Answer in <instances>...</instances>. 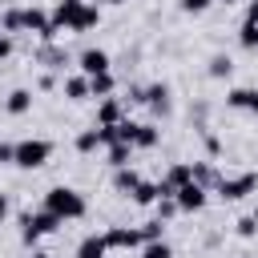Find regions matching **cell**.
I'll return each mask as SVG.
<instances>
[{
    "label": "cell",
    "mask_w": 258,
    "mask_h": 258,
    "mask_svg": "<svg viewBox=\"0 0 258 258\" xmlns=\"http://www.w3.org/2000/svg\"><path fill=\"white\" fill-rule=\"evenodd\" d=\"M238 44H242L246 52H254V48H258V24L242 20V28H238Z\"/></svg>",
    "instance_id": "d4e9b609"
},
{
    "label": "cell",
    "mask_w": 258,
    "mask_h": 258,
    "mask_svg": "<svg viewBox=\"0 0 258 258\" xmlns=\"http://www.w3.org/2000/svg\"><path fill=\"white\" fill-rule=\"evenodd\" d=\"M16 161V145L12 141H0V165H12Z\"/></svg>",
    "instance_id": "d6a6232c"
},
{
    "label": "cell",
    "mask_w": 258,
    "mask_h": 258,
    "mask_svg": "<svg viewBox=\"0 0 258 258\" xmlns=\"http://www.w3.org/2000/svg\"><path fill=\"white\" fill-rule=\"evenodd\" d=\"M137 258H173V250H169V242H165V238H157V242H145Z\"/></svg>",
    "instance_id": "484cf974"
},
{
    "label": "cell",
    "mask_w": 258,
    "mask_h": 258,
    "mask_svg": "<svg viewBox=\"0 0 258 258\" xmlns=\"http://www.w3.org/2000/svg\"><path fill=\"white\" fill-rule=\"evenodd\" d=\"M177 206H181V214H198V210H206V202H210V189L206 185H198V181H185L177 194Z\"/></svg>",
    "instance_id": "277c9868"
},
{
    "label": "cell",
    "mask_w": 258,
    "mask_h": 258,
    "mask_svg": "<svg viewBox=\"0 0 258 258\" xmlns=\"http://www.w3.org/2000/svg\"><path fill=\"white\" fill-rule=\"evenodd\" d=\"M121 101H129V105H145V89H141V85H129V97H121Z\"/></svg>",
    "instance_id": "836d02e7"
},
{
    "label": "cell",
    "mask_w": 258,
    "mask_h": 258,
    "mask_svg": "<svg viewBox=\"0 0 258 258\" xmlns=\"http://www.w3.org/2000/svg\"><path fill=\"white\" fill-rule=\"evenodd\" d=\"M40 60L52 64V69H64V52H60L56 44H44V48H40Z\"/></svg>",
    "instance_id": "83f0119b"
},
{
    "label": "cell",
    "mask_w": 258,
    "mask_h": 258,
    "mask_svg": "<svg viewBox=\"0 0 258 258\" xmlns=\"http://www.w3.org/2000/svg\"><path fill=\"white\" fill-rule=\"evenodd\" d=\"M254 222H258V206H254Z\"/></svg>",
    "instance_id": "b9f144b4"
},
{
    "label": "cell",
    "mask_w": 258,
    "mask_h": 258,
    "mask_svg": "<svg viewBox=\"0 0 258 258\" xmlns=\"http://www.w3.org/2000/svg\"><path fill=\"white\" fill-rule=\"evenodd\" d=\"M129 157H133V145H129V141H113V145H109V165H113V169L129 165Z\"/></svg>",
    "instance_id": "603a6c76"
},
{
    "label": "cell",
    "mask_w": 258,
    "mask_h": 258,
    "mask_svg": "<svg viewBox=\"0 0 258 258\" xmlns=\"http://www.w3.org/2000/svg\"><path fill=\"white\" fill-rule=\"evenodd\" d=\"M129 198H133L137 206H153V202L161 198V189H157V181H145V177H141V185H137V189H133Z\"/></svg>",
    "instance_id": "7402d4cb"
},
{
    "label": "cell",
    "mask_w": 258,
    "mask_h": 258,
    "mask_svg": "<svg viewBox=\"0 0 258 258\" xmlns=\"http://www.w3.org/2000/svg\"><path fill=\"white\" fill-rule=\"evenodd\" d=\"M20 226H32V230L44 238V234H56V230L64 226V218H60V214H52L48 206H40L36 214H20Z\"/></svg>",
    "instance_id": "5b68a950"
},
{
    "label": "cell",
    "mask_w": 258,
    "mask_h": 258,
    "mask_svg": "<svg viewBox=\"0 0 258 258\" xmlns=\"http://www.w3.org/2000/svg\"><path fill=\"white\" fill-rule=\"evenodd\" d=\"M210 4H214V0H177V8H181L185 16H202Z\"/></svg>",
    "instance_id": "f546056e"
},
{
    "label": "cell",
    "mask_w": 258,
    "mask_h": 258,
    "mask_svg": "<svg viewBox=\"0 0 258 258\" xmlns=\"http://www.w3.org/2000/svg\"><path fill=\"white\" fill-rule=\"evenodd\" d=\"M194 181H198V185H206V189H214V185H218L214 165H210V161H194Z\"/></svg>",
    "instance_id": "cb8c5ba5"
},
{
    "label": "cell",
    "mask_w": 258,
    "mask_h": 258,
    "mask_svg": "<svg viewBox=\"0 0 258 258\" xmlns=\"http://www.w3.org/2000/svg\"><path fill=\"white\" fill-rule=\"evenodd\" d=\"M20 242H24L28 250H36V242H40V234H36L32 226H20Z\"/></svg>",
    "instance_id": "1f68e13d"
},
{
    "label": "cell",
    "mask_w": 258,
    "mask_h": 258,
    "mask_svg": "<svg viewBox=\"0 0 258 258\" xmlns=\"http://www.w3.org/2000/svg\"><path fill=\"white\" fill-rule=\"evenodd\" d=\"M81 8H85V0H60L48 16H52V24H56V32H73V24H77V16H81Z\"/></svg>",
    "instance_id": "9c48e42d"
},
{
    "label": "cell",
    "mask_w": 258,
    "mask_h": 258,
    "mask_svg": "<svg viewBox=\"0 0 258 258\" xmlns=\"http://www.w3.org/2000/svg\"><path fill=\"white\" fill-rule=\"evenodd\" d=\"M64 97H69V101H85V97H93V89H89V77H85V73H77V77H64Z\"/></svg>",
    "instance_id": "9a60e30c"
},
{
    "label": "cell",
    "mask_w": 258,
    "mask_h": 258,
    "mask_svg": "<svg viewBox=\"0 0 258 258\" xmlns=\"http://www.w3.org/2000/svg\"><path fill=\"white\" fill-rule=\"evenodd\" d=\"M222 4H238V0H222Z\"/></svg>",
    "instance_id": "60d3db41"
},
{
    "label": "cell",
    "mask_w": 258,
    "mask_h": 258,
    "mask_svg": "<svg viewBox=\"0 0 258 258\" xmlns=\"http://www.w3.org/2000/svg\"><path fill=\"white\" fill-rule=\"evenodd\" d=\"M44 206L52 210V214H60L64 222H77V218H85V198L73 189V185H52L48 194H44Z\"/></svg>",
    "instance_id": "6da1fadb"
},
{
    "label": "cell",
    "mask_w": 258,
    "mask_h": 258,
    "mask_svg": "<svg viewBox=\"0 0 258 258\" xmlns=\"http://www.w3.org/2000/svg\"><path fill=\"white\" fill-rule=\"evenodd\" d=\"M32 258H48V254H44V250H32Z\"/></svg>",
    "instance_id": "ab89813d"
},
{
    "label": "cell",
    "mask_w": 258,
    "mask_h": 258,
    "mask_svg": "<svg viewBox=\"0 0 258 258\" xmlns=\"http://www.w3.org/2000/svg\"><path fill=\"white\" fill-rule=\"evenodd\" d=\"M226 202H242V198H250V194H258V173H238V177H218V185H214Z\"/></svg>",
    "instance_id": "3957f363"
},
{
    "label": "cell",
    "mask_w": 258,
    "mask_h": 258,
    "mask_svg": "<svg viewBox=\"0 0 258 258\" xmlns=\"http://www.w3.org/2000/svg\"><path fill=\"white\" fill-rule=\"evenodd\" d=\"M4 109H8L12 117H24V113L32 109V93H28V89H12V93L4 97Z\"/></svg>",
    "instance_id": "4fadbf2b"
},
{
    "label": "cell",
    "mask_w": 258,
    "mask_h": 258,
    "mask_svg": "<svg viewBox=\"0 0 258 258\" xmlns=\"http://www.w3.org/2000/svg\"><path fill=\"white\" fill-rule=\"evenodd\" d=\"M4 218H8V198L0 194V222H4Z\"/></svg>",
    "instance_id": "74e56055"
},
{
    "label": "cell",
    "mask_w": 258,
    "mask_h": 258,
    "mask_svg": "<svg viewBox=\"0 0 258 258\" xmlns=\"http://www.w3.org/2000/svg\"><path fill=\"white\" fill-rule=\"evenodd\" d=\"M153 206H157V218H161V222H169V218H177V214H181L177 198H157Z\"/></svg>",
    "instance_id": "4316f807"
},
{
    "label": "cell",
    "mask_w": 258,
    "mask_h": 258,
    "mask_svg": "<svg viewBox=\"0 0 258 258\" xmlns=\"http://www.w3.org/2000/svg\"><path fill=\"white\" fill-rule=\"evenodd\" d=\"M206 73H210L214 81H222V77H230V73H234V60H230L226 52H214V56H210V64H206Z\"/></svg>",
    "instance_id": "ffe728a7"
},
{
    "label": "cell",
    "mask_w": 258,
    "mask_h": 258,
    "mask_svg": "<svg viewBox=\"0 0 258 258\" xmlns=\"http://www.w3.org/2000/svg\"><path fill=\"white\" fill-rule=\"evenodd\" d=\"M238 234H242V238H254V234H258V222H254V214L238 218Z\"/></svg>",
    "instance_id": "4dcf8cb0"
},
{
    "label": "cell",
    "mask_w": 258,
    "mask_h": 258,
    "mask_svg": "<svg viewBox=\"0 0 258 258\" xmlns=\"http://www.w3.org/2000/svg\"><path fill=\"white\" fill-rule=\"evenodd\" d=\"M97 24H101V4H89V0H85V8H81V16H77L73 32H89V28H97Z\"/></svg>",
    "instance_id": "2e32d148"
},
{
    "label": "cell",
    "mask_w": 258,
    "mask_h": 258,
    "mask_svg": "<svg viewBox=\"0 0 258 258\" xmlns=\"http://www.w3.org/2000/svg\"><path fill=\"white\" fill-rule=\"evenodd\" d=\"M113 185H117V194H133L141 185V173L133 165H121V169H113Z\"/></svg>",
    "instance_id": "5bb4252c"
},
{
    "label": "cell",
    "mask_w": 258,
    "mask_h": 258,
    "mask_svg": "<svg viewBox=\"0 0 258 258\" xmlns=\"http://www.w3.org/2000/svg\"><path fill=\"white\" fill-rule=\"evenodd\" d=\"M125 121V101L121 97H101L97 105V125H121Z\"/></svg>",
    "instance_id": "30bf717a"
},
{
    "label": "cell",
    "mask_w": 258,
    "mask_h": 258,
    "mask_svg": "<svg viewBox=\"0 0 258 258\" xmlns=\"http://www.w3.org/2000/svg\"><path fill=\"white\" fill-rule=\"evenodd\" d=\"M161 234H165V222H161V218H153V222L141 226V238H145V242H157Z\"/></svg>",
    "instance_id": "f1b7e54d"
},
{
    "label": "cell",
    "mask_w": 258,
    "mask_h": 258,
    "mask_svg": "<svg viewBox=\"0 0 258 258\" xmlns=\"http://www.w3.org/2000/svg\"><path fill=\"white\" fill-rule=\"evenodd\" d=\"M161 141V129L153 125V121H145V125H137V137H133V149H153Z\"/></svg>",
    "instance_id": "e0dca14e"
},
{
    "label": "cell",
    "mask_w": 258,
    "mask_h": 258,
    "mask_svg": "<svg viewBox=\"0 0 258 258\" xmlns=\"http://www.w3.org/2000/svg\"><path fill=\"white\" fill-rule=\"evenodd\" d=\"M0 24H4V32H8V36L24 32V8H4V12H0Z\"/></svg>",
    "instance_id": "d6986e66"
},
{
    "label": "cell",
    "mask_w": 258,
    "mask_h": 258,
    "mask_svg": "<svg viewBox=\"0 0 258 258\" xmlns=\"http://www.w3.org/2000/svg\"><path fill=\"white\" fill-rule=\"evenodd\" d=\"M97 4H125V0H97Z\"/></svg>",
    "instance_id": "f35d334b"
},
{
    "label": "cell",
    "mask_w": 258,
    "mask_h": 258,
    "mask_svg": "<svg viewBox=\"0 0 258 258\" xmlns=\"http://www.w3.org/2000/svg\"><path fill=\"white\" fill-rule=\"evenodd\" d=\"M105 254H109L105 234H85V238L77 242V258H105Z\"/></svg>",
    "instance_id": "7c38bea8"
},
{
    "label": "cell",
    "mask_w": 258,
    "mask_h": 258,
    "mask_svg": "<svg viewBox=\"0 0 258 258\" xmlns=\"http://www.w3.org/2000/svg\"><path fill=\"white\" fill-rule=\"evenodd\" d=\"M36 85H40V89H56V77H52V73H44V77H40Z\"/></svg>",
    "instance_id": "8d00e7d4"
},
{
    "label": "cell",
    "mask_w": 258,
    "mask_h": 258,
    "mask_svg": "<svg viewBox=\"0 0 258 258\" xmlns=\"http://www.w3.org/2000/svg\"><path fill=\"white\" fill-rule=\"evenodd\" d=\"M105 242H109V250H141L145 246L141 230H133V226H109L105 230Z\"/></svg>",
    "instance_id": "8992f818"
},
{
    "label": "cell",
    "mask_w": 258,
    "mask_h": 258,
    "mask_svg": "<svg viewBox=\"0 0 258 258\" xmlns=\"http://www.w3.org/2000/svg\"><path fill=\"white\" fill-rule=\"evenodd\" d=\"M89 89H93V97H113V89H117V77H113V69H109V73H97V77H89Z\"/></svg>",
    "instance_id": "ac0fdd59"
},
{
    "label": "cell",
    "mask_w": 258,
    "mask_h": 258,
    "mask_svg": "<svg viewBox=\"0 0 258 258\" xmlns=\"http://www.w3.org/2000/svg\"><path fill=\"white\" fill-rule=\"evenodd\" d=\"M48 157H52V141H44V137H24V141H16V161H12V165H20V169H40Z\"/></svg>",
    "instance_id": "7a4b0ae2"
},
{
    "label": "cell",
    "mask_w": 258,
    "mask_h": 258,
    "mask_svg": "<svg viewBox=\"0 0 258 258\" xmlns=\"http://www.w3.org/2000/svg\"><path fill=\"white\" fill-rule=\"evenodd\" d=\"M12 48H16V44H12V36H8V32H0V60H8V56H12Z\"/></svg>",
    "instance_id": "e575fe53"
},
{
    "label": "cell",
    "mask_w": 258,
    "mask_h": 258,
    "mask_svg": "<svg viewBox=\"0 0 258 258\" xmlns=\"http://www.w3.org/2000/svg\"><path fill=\"white\" fill-rule=\"evenodd\" d=\"M77 69H81L85 77H97V73H109V69H113V60H109V52H105V48H85V52L77 56Z\"/></svg>",
    "instance_id": "52a82bcc"
},
{
    "label": "cell",
    "mask_w": 258,
    "mask_h": 258,
    "mask_svg": "<svg viewBox=\"0 0 258 258\" xmlns=\"http://www.w3.org/2000/svg\"><path fill=\"white\" fill-rule=\"evenodd\" d=\"M169 85L165 81H157V85H145V109L153 113V117H169Z\"/></svg>",
    "instance_id": "ba28073f"
},
{
    "label": "cell",
    "mask_w": 258,
    "mask_h": 258,
    "mask_svg": "<svg viewBox=\"0 0 258 258\" xmlns=\"http://www.w3.org/2000/svg\"><path fill=\"white\" fill-rule=\"evenodd\" d=\"M73 145H77V153H93V149H101V129H97V125H93V129H81Z\"/></svg>",
    "instance_id": "44dd1931"
},
{
    "label": "cell",
    "mask_w": 258,
    "mask_h": 258,
    "mask_svg": "<svg viewBox=\"0 0 258 258\" xmlns=\"http://www.w3.org/2000/svg\"><path fill=\"white\" fill-rule=\"evenodd\" d=\"M226 105L258 117V89H230V93H226Z\"/></svg>",
    "instance_id": "8fae6325"
},
{
    "label": "cell",
    "mask_w": 258,
    "mask_h": 258,
    "mask_svg": "<svg viewBox=\"0 0 258 258\" xmlns=\"http://www.w3.org/2000/svg\"><path fill=\"white\" fill-rule=\"evenodd\" d=\"M0 32H4V24H0Z\"/></svg>",
    "instance_id": "7bdbcfd3"
},
{
    "label": "cell",
    "mask_w": 258,
    "mask_h": 258,
    "mask_svg": "<svg viewBox=\"0 0 258 258\" xmlns=\"http://www.w3.org/2000/svg\"><path fill=\"white\" fill-rule=\"evenodd\" d=\"M246 20H250V24H258V0H250V4H246Z\"/></svg>",
    "instance_id": "d590c367"
}]
</instances>
